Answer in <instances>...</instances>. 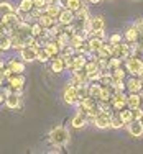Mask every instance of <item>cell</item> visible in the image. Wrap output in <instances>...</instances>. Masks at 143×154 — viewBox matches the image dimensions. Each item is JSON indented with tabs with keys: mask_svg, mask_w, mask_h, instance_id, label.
Instances as JSON below:
<instances>
[{
	"mask_svg": "<svg viewBox=\"0 0 143 154\" xmlns=\"http://www.w3.org/2000/svg\"><path fill=\"white\" fill-rule=\"evenodd\" d=\"M71 139L69 130L66 126H56L49 131V141L51 144H54L56 148H64Z\"/></svg>",
	"mask_w": 143,
	"mask_h": 154,
	"instance_id": "6da1fadb",
	"label": "cell"
},
{
	"mask_svg": "<svg viewBox=\"0 0 143 154\" xmlns=\"http://www.w3.org/2000/svg\"><path fill=\"white\" fill-rule=\"evenodd\" d=\"M23 87H25V75L23 74H13L10 79H7V87L3 90H5V95H7V92L21 94Z\"/></svg>",
	"mask_w": 143,
	"mask_h": 154,
	"instance_id": "7a4b0ae2",
	"label": "cell"
},
{
	"mask_svg": "<svg viewBox=\"0 0 143 154\" xmlns=\"http://www.w3.org/2000/svg\"><path fill=\"white\" fill-rule=\"evenodd\" d=\"M112 113L113 112H107V110H100L97 115L92 118V123L95 125V128L99 130H107L110 128V123H112Z\"/></svg>",
	"mask_w": 143,
	"mask_h": 154,
	"instance_id": "3957f363",
	"label": "cell"
},
{
	"mask_svg": "<svg viewBox=\"0 0 143 154\" xmlns=\"http://www.w3.org/2000/svg\"><path fill=\"white\" fill-rule=\"evenodd\" d=\"M125 71H128L130 75H138L143 71V59L137 56H128L125 61Z\"/></svg>",
	"mask_w": 143,
	"mask_h": 154,
	"instance_id": "277c9868",
	"label": "cell"
},
{
	"mask_svg": "<svg viewBox=\"0 0 143 154\" xmlns=\"http://www.w3.org/2000/svg\"><path fill=\"white\" fill-rule=\"evenodd\" d=\"M78 87L79 85H76L72 80L64 87V90H63L64 103H68V105H76V103H78Z\"/></svg>",
	"mask_w": 143,
	"mask_h": 154,
	"instance_id": "5b68a950",
	"label": "cell"
},
{
	"mask_svg": "<svg viewBox=\"0 0 143 154\" xmlns=\"http://www.w3.org/2000/svg\"><path fill=\"white\" fill-rule=\"evenodd\" d=\"M105 30V21H104V17H92L87 20V31H89V38L94 36L97 31H104Z\"/></svg>",
	"mask_w": 143,
	"mask_h": 154,
	"instance_id": "8992f818",
	"label": "cell"
},
{
	"mask_svg": "<svg viewBox=\"0 0 143 154\" xmlns=\"http://www.w3.org/2000/svg\"><path fill=\"white\" fill-rule=\"evenodd\" d=\"M110 105H112L113 112H120L122 108H125L127 107V95H125V92H113Z\"/></svg>",
	"mask_w": 143,
	"mask_h": 154,
	"instance_id": "52a82bcc",
	"label": "cell"
},
{
	"mask_svg": "<svg viewBox=\"0 0 143 154\" xmlns=\"http://www.w3.org/2000/svg\"><path fill=\"white\" fill-rule=\"evenodd\" d=\"M113 57H119V59L125 61L128 56H130V45L125 41L119 43V45H113V51H112Z\"/></svg>",
	"mask_w": 143,
	"mask_h": 154,
	"instance_id": "ba28073f",
	"label": "cell"
},
{
	"mask_svg": "<svg viewBox=\"0 0 143 154\" xmlns=\"http://www.w3.org/2000/svg\"><path fill=\"white\" fill-rule=\"evenodd\" d=\"M5 105H7L10 110L20 108V105H21V97H20V94H18V92H7V95H5Z\"/></svg>",
	"mask_w": 143,
	"mask_h": 154,
	"instance_id": "9c48e42d",
	"label": "cell"
},
{
	"mask_svg": "<svg viewBox=\"0 0 143 154\" xmlns=\"http://www.w3.org/2000/svg\"><path fill=\"white\" fill-rule=\"evenodd\" d=\"M74 18H76V13L72 12V10H69V8H63L59 12V15H58V23L59 25H63V26H66V25H71L72 21H74Z\"/></svg>",
	"mask_w": 143,
	"mask_h": 154,
	"instance_id": "30bf717a",
	"label": "cell"
},
{
	"mask_svg": "<svg viewBox=\"0 0 143 154\" xmlns=\"http://www.w3.org/2000/svg\"><path fill=\"white\" fill-rule=\"evenodd\" d=\"M36 49L38 48L35 46H23L20 49V57L23 62H33L36 61Z\"/></svg>",
	"mask_w": 143,
	"mask_h": 154,
	"instance_id": "8fae6325",
	"label": "cell"
},
{
	"mask_svg": "<svg viewBox=\"0 0 143 154\" xmlns=\"http://www.w3.org/2000/svg\"><path fill=\"white\" fill-rule=\"evenodd\" d=\"M125 126H127V131L130 133V136H133V138H141L143 136V126L138 120H132L130 123L125 125Z\"/></svg>",
	"mask_w": 143,
	"mask_h": 154,
	"instance_id": "7c38bea8",
	"label": "cell"
},
{
	"mask_svg": "<svg viewBox=\"0 0 143 154\" xmlns=\"http://www.w3.org/2000/svg\"><path fill=\"white\" fill-rule=\"evenodd\" d=\"M104 39L102 38H97V36H91V38H87L86 41V48L89 49V53H95L97 54V51L100 49L102 46H104Z\"/></svg>",
	"mask_w": 143,
	"mask_h": 154,
	"instance_id": "4fadbf2b",
	"label": "cell"
},
{
	"mask_svg": "<svg viewBox=\"0 0 143 154\" xmlns=\"http://www.w3.org/2000/svg\"><path fill=\"white\" fill-rule=\"evenodd\" d=\"M141 80L138 79L137 75H132L130 79H125V85H127V90L128 92H135V94H140V90H141Z\"/></svg>",
	"mask_w": 143,
	"mask_h": 154,
	"instance_id": "5bb4252c",
	"label": "cell"
},
{
	"mask_svg": "<svg viewBox=\"0 0 143 154\" xmlns=\"http://www.w3.org/2000/svg\"><path fill=\"white\" fill-rule=\"evenodd\" d=\"M87 120H89V118H87L82 112H78L74 116H72L71 125H72V128H76V130H81V128H84L87 125Z\"/></svg>",
	"mask_w": 143,
	"mask_h": 154,
	"instance_id": "9a60e30c",
	"label": "cell"
},
{
	"mask_svg": "<svg viewBox=\"0 0 143 154\" xmlns=\"http://www.w3.org/2000/svg\"><path fill=\"white\" fill-rule=\"evenodd\" d=\"M45 48L48 49V53L51 54V57H56V56H59V54H61V46L58 45V41L54 38L48 39V41L45 43Z\"/></svg>",
	"mask_w": 143,
	"mask_h": 154,
	"instance_id": "2e32d148",
	"label": "cell"
},
{
	"mask_svg": "<svg viewBox=\"0 0 143 154\" xmlns=\"http://www.w3.org/2000/svg\"><path fill=\"white\" fill-rule=\"evenodd\" d=\"M123 39H125V43H128V45H133V43H137V39H138V31H137V26H135V25H132V26L127 28V31L123 33Z\"/></svg>",
	"mask_w": 143,
	"mask_h": 154,
	"instance_id": "e0dca14e",
	"label": "cell"
},
{
	"mask_svg": "<svg viewBox=\"0 0 143 154\" xmlns=\"http://www.w3.org/2000/svg\"><path fill=\"white\" fill-rule=\"evenodd\" d=\"M61 7L63 8H69L72 12H78L84 7V0H61Z\"/></svg>",
	"mask_w": 143,
	"mask_h": 154,
	"instance_id": "ac0fdd59",
	"label": "cell"
},
{
	"mask_svg": "<svg viewBox=\"0 0 143 154\" xmlns=\"http://www.w3.org/2000/svg\"><path fill=\"white\" fill-rule=\"evenodd\" d=\"M36 21H38V23L41 25V26L45 28V30H49V28L53 26V25H56V23H58V20H56V18H53V17L46 15L45 12H43L41 15L38 17V20H36Z\"/></svg>",
	"mask_w": 143,
	"mask_h": 154,
	"instance_id": "d6986e66",
	"label": "cell"
},
{
	"mask_svg": "<svg viewBox=\"0 0 143 154\" xmlns=\"http://www.w3.org/2000/svg\"><path fill=\"white\" fill-rule=\"evenodd\" d=\"M51 71L54 74H59V72L66 71V66H64V61H63V56H56V57H51Z\"/></svg>",
	"mask_w": 143,
	"mask_h": 154,
	"instance_id": "ffe728a7",
	"label": "cell"
},
{
	"mask_svg": "<svg viewBox=\"0 0 143 154\" xmlns=\"http://www.w3.org/2000/svg\"><path fill=\"white\" fill-rule=\"evenodd\" d=\"M141 95L140 94H135L130 92V95H127V107L128 108H138L141 107Z\"/></svg>",
	"mask_w": 143,
	"mask_h": 154,
	"instance_id": "44dd1931",
	"label": "cell"
},
{
	"mask_svg": "<svg viewBox=\"0 0 143 154\" xmlns=\"http://www.w3.org/2000/svg\"><path fill=\"white\" fill-rule=\"evenodd\" d=\"M7 67H8L12 72H15V74H23L25 72V62L18 61V59H10L8 62H7Z\"/></svg>",
	"mask_w": 143,
	"mask_h": 154,
	"instance_id": "7402d4cb",
	"label": "cell"
},
{
	"mask_svg": "<svg viewBox=\"0 0 143 154\" xmlns=\"http://www.w3.org/2000/svg\"><path fill=\"white\" fill-rule=\"evenodd\" d=\"M84 71H86L87 77H92L95 74H99L100 69H99V64H97V61H95V59H87L86 66H84Z\"/></svg>",
	"mask_w": 143,
	"mask_h": 154,
	"instance_id": "603a6c76",
	"label": "cell"
},
{
	"mask_svg": "<svg viewBox=\"0 0 143 154\" xmlns=\"http://www.w3.org/2000/svg\"><path fill=\"white\" fill-rule=\"evenodd\" d=\"M89 97H92L94 100L99 102V98H100V92H102V85L99 82H89Z\"/></svg>",
	"mask_w": 143,
	"mask_h": 154,
	"instance_id": "cb8c5ba5",
	"label": "cell"
},
{
	"mask_svg": "<svg viewBox=\"0 0 143 154\" xmlns=\"http://www.w3.org/2000/svg\"><path fill=\"white\" fill-rule=\"evenodd\" d=\"M36 61H40V62L51 61V54L48 53V49H46L45 46H40L38 49H36Z\"/></svg>",
	"mask_w": 143,
	"mask_h": 154,
	"instance_id": "d4e9b609",
	"label": "cell"
},
{
	"mask_svg": "<svg viewBox=\"0 0 143 154\" xmlns=\"http://www.w3.org/2000/svg\"><path fill=\"white\" fill-rule=\"evenodd\" d=\"M63 10V7L61 5H54V3H48V5L45 7V13L53 18H58V15H59V12Z\"/></svg>",
	"mask_w": 143,
	"mask_h": 154,
	"instance_id": "484cf974",
	"label": "cell"
},
{
	"mask_svg": "<svg viewBox=\"0 0 143 154\" xmlns=\"http://www.w3.org/2000/svg\"><path fill=\"white\" fill-rule=\"evenodd\" d=\"M86 62H87V56H86V54L76 53L74 54V67H72V71H74V69H84Z\"/></svg>",
	"mask_w": 143,
	"mask_h": 154,
	"instance_id": "4316f807",
	"label": "cell"
},
{
	"mask_svg": "<svg viewBox=\"0 0 143 154\" xmlns=\"http://www.w3.org/2000/svg\"><path fill=\"white\" fill-rule=\"evenodd\" d=\"M0 49L2 51H8L12 49V36L10 35H0Z\"/></svg>",
	"mask_w": 143,
	"mask_h": 154,
	"instance_id": "83f0119b",
	"label": "cell"
},
{
	"mask_svg": "<svg viewBox=\"0 0 143 154\" xmlns=\"http://www.w3.org/2000/svg\"><path fill=\"white\" fill-rule=\"evenodd\" d=\"M119 115H120V118H122V122L127 125V123H130L132 120H133V110L125 107V108H122V110L119 112Z\"/></svg>",
	"mask_w": 143,
	"mask_h": 154,
	"instance_id": "f1b7e54d",
	"label": "cell"
},
{
	"mask_svg": "<svg viewBox=\"0 0 143 154\" xmlns=\"http://www.w3.org/2000/svg\"><path fill=\"white\" fill-rule=\"evenodd\" d=\"M135 26H137V31H138V39H137V46L143 51V18L141 20H137L135 21Z\"/></svg>",
	"mask_w": 143,
	"mask_h": 154,
	"instance_id": "f546056e",
	"label": "cell"
},
{
	"mask_svg": "<svg viewBox=\"0 0 143 154\" xmlns=\"http://www.w3.org/2000/svg\"><path fill=\"white\" fill-rule=\"evenodd\" d=\"M17 8L10 2H0V17L8 15V13H15Z\"/></svg>",
	"mask_w": 143,
	"mask_h": 154,
	"instance_id": "4dcf8cb0",
	"label": "cell"
},
{
	"mask_svg": "<svg viewBox=\"0 0 143 154\" xmlns=\"http://www.w3.org/2000/svg\"><path fill=\"white\" fill-rule=\"evenodd\" d=\"M125 126V123L122 122V118H120L119 112H113L112 113V123H110V128H113V130H120V128Z\"/></svg>",
	"mask_w": 143,
	"mask_h": 154,
	"instance_id": "1f68e13d",
	"label": "cell"
},
{
	"mask_svg": "<svg viewBox=\"0 0 143 154\" xmlns=\"http://www.w3.org/2000/svg\"><path fill=\"white\" fill-rule=\"evenodd\" d=\"M45 33H46V30L38 23V21H33L31 23V35L35 36V38H40V36H43Z\"/></svg>",
	"mask_w": 143,
	"mask_h": 154,
	"instance_id": "d6a6232c",
	"label": "cell"
},
{
	"mask_svg": "<svg viewBox=\"0 0 143 154\" xmlns=\"http://www.w3.org/2000/svg\"><path fill=\"white\" fill-rule=\"evenodd\" d=\"M33 8H35L33 0H21L20 5H18V10H20V12H23V13H30Z\"/></svg>",
	"mask_w": 143,
	"mask_h": 154,
	"instance_id": "836d02e7",
	"label": "cell"
},
{
	"mask_svg": "<svg viewBox=\"0 0 143 154\" xmlns=\"http://www.w3.org/2000/svg\"><path fill=\"white\" fill-rule=\"evenodd\" d=\"M122 59H119V57H109V62H107V71H113V69H117V67H120L122 66Z\"/></svg>",
	"mask_w": 143,
	"mask_h": 154,
	"instance_id": "e575fe53",
	"label": "cell"
},
{
	"mask_svg": "<svg viewBox=\"0 0 143 154\" xmlns=\"http://www.w3.org/2000/svg\"><path fill=\"white\" fill-rule=\"evenodd\" d=\"M23 46H25L23 39H21L20 36H17V35H12V49H18V51H20Z\"/></svg>",
	"mask_w": 143,
	"mask_h": 154,
	"instance_id": "d590c367",
	"label": "cell"
},
{
	"mask_svg": "<svg viewBox=\"0 0 143 154\" xmlns=\"http://www.w3.org/2000/svg\"><path fill=\"white\" fill-rule=\"evenodd\" d=\"M112 75H113V79H127V71H125V67H117V69H113L112 71Z\"/></svg>",
	"mask_w": 143,
	"mask_h": 154,
	"instance_id": "8d00e7d4",
	"label": "cell"
},
{
	"mask_svg": "<svg viewBox=\"0 0 143 154\" xmlns=\"http://www.w3.org/2000/svg\"><path fill=\"white\" fill-rule=\"evenodd\" d=\"M123 41V35H120V33H113V35L109 38V43L110 45H119V43Z\"/></svg>",
	"mask_w": 143,
	"mask_h": 154,
	"instance_id": "74e56055",
	"label": "cell"
},
{
	"mask_svg": "<svg viewBox=\"0 0 143 154\" xmlns=\"http://www.w3.org/2000/svg\"><path fill=\"white\" fill-rule=\"evenodd\" d=\"M33 5H35V8L45 10V7L48 5V0H33Z\"/></svg>",
	"mask_w": 143,
	"mask_h": 154,
	"instance_id": "f35d334b",
	"label": "cell"
},
{
	"mask_svg": "<svg viewBox=\"0 0 143 154\" xmlns=\"http://www.w3.org/2000/svg\"><path fill=\"white\" fill-rule=\"evenodd\" d=\"M133 110V120H140L141 118V115H143V110L138 107V108H132Z\"/></svg>",
	"mask_w": 143,
	"mask_h": 154,
	"instance_id": "ab89813d",
	"label": "cell"
},
{
	"mask_svg": "<svg viewBox=\"0 0 143 154\" xmlns=\"http://www.w3.org/2000/svg\"><path fill=\"white\" fill-rule=\"evenodd\" d=\"M0 103H5V90H3V87L0 89Z\"/></svg>",
	"mask_w": 143,
	"mask_h": 154,
	"instance_id": "60d3db41",
	"label": "cell"
},
{
	"mask_svg": "<svg viewBox=\"0 0 143 154\" xmlns=\"http://www.w3.org/2000/svg\"><path fill=\"white\" fill-rule=\"evenodd\" d=\"M3 85H5V79H3V75L0 74V89H2Z\"/></svg>",
	"mask_w": 143,
	"mask_h": 154,
	"instance_id": "b9f144b4",
	"label": "cell"
},
{
	"mask_svg": "<svg viewBox=\"0 0 143 154\" xmlns=\"http://www.w3.org/2000/svg\"><path fill=\"white\" fill-rule=\"evenodd\" d=\"M48 3H54V5H61V0H48Z\"/></svg>",
	"mask_w": 143,
	"mask_h": 154,
	"instance_id": "7bdbcfd3",
	"label": "cell"
},
{
	"mask_svg": "<svg viewBox=\"0 0 143 154\" xmlns=\"http://www.w3.org/2000/svg\"><path fill=\"white\" fill-rule=\"evenodd\" d=\"M86 2H89V3H92V5H95V3L102 2V0H86Z\"/></svg>",
	"mask_w": 143,
	"mask_h": 154,
	"instance_id": "ee69618b",
	"label": "cell"
},
{
	"mask_svg": "<svg viewBox=\"0 0 143 154\" xmlns=\"http://www.w3.org/2000/svg\"><path fill=\"white\" fill-rule=\"evenodd\" d=\"M3 67H5V62H3L2 59H0V72H2V71H3Z\"/></svg>",
	"mask_w": 143,
	"mask_h": 154,
	"instance_id": "f6af8a7d",
	"label": "cell"
},
{
	"mask_svg": "<svg viewBox=\"0 0 143 154\" xmlns=\"http://www.w3.org/2000/svg\"><path fill=\"white\" fill-rule=\"evenodd\" d=\"M138 122H140V123H141V126H143V115H141V118L138 120Z\"/></svg>",
	"mask_w": 143,
	"mask_h": 154,
	"instance_id": "bcb514c9",
	"label": "cell"
},
{
	"mask_svg": "<svg viewBox=\"0 0 143 154\" xmlns=\"http://www.w3.org/2000/svg\"><path fill=\"white\" fill-rule=\"evenodd\" d=\"M140 95L143 97V84H141V90H140Z\"/></svg>",
	"mask_w": 143,
	"mask_h": 154,
	"instance_id": "7dc6e473",
	"label": "cell"
},
{
	"mask_svg": "<svg viewBox=\"0 0 143 154\" xmlns=\"http://www.w3.org/2000/svg\"><path fill=\"white\" fill-rule=\"evenodd\" d=\"M133 2H138V0H133Z\"/></svg>",
	"mask_w": 143,
	"mask_h": 154,
	"instance_id": "c3c4849f",
	"label": "cell"
}]
</instances>
